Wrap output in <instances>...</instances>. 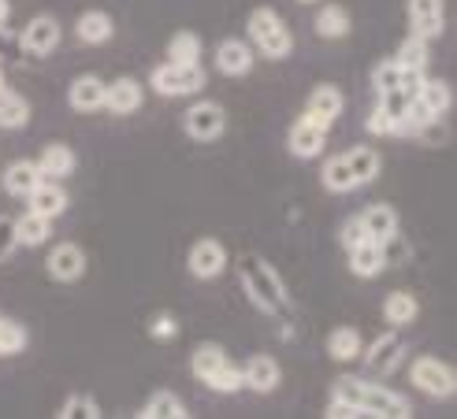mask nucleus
I'll list each match as a JSON object with an SVG mask.
<instances>
[{
	"label": "nucleus",
	"instance_id": "f257e3e1",
	"mask_svg": "<svg viewBox=\"0 0 457 419\" xmlns=\"http://www.w3.org/2000/svg\"><path fill=\"white\" fill-rule=\"evenodd\" d=\"M242 271V283H245V293L253 297V305L271 312V316H287L290 312V300H287V290L279 283V275L271 271L264 260H257V256H245V260L238 264Z\"/></svg>",
	"mask_w": 457,
	"mask_h": 419
},
{
	"label": "nucleus",
	"instance_id": "f03ea898",
	"mask_svg": "<svg viewBox=\"0 0 457 419\" xmlns=\"http://www.w3.org/2000/svg\"><path fill=\"white\" fill-rule=\"evenodd\" d=\"M249 37L257 41V49L271 60H283L290 53V30L283 27V19L271 12V8H257L253 15H249Z\"/></svg>",
	"mask_w": 457,
	"mask_h": 419
},
{
	"label": "nucleus",
	"instance_id": "7ed1b4c3",
	"mask_svg": "<svg viewBox=\"0 0 457 419\" xmlns=\"http://www.w3.org/2000/svg\"><path fill=\"white\" fill-rule=\"evenodd\" d=\"M204 86V71L201 63H160L153 71V89L160 97H190Z\"/></svg>",
	"mask_w": 457,
	"mask_h": 419
},
{
	"label": "nucleus",
	"instance_id": "20e7f679",
	"mask_svg": "<svg viewBox=\"0 0 457 419\" xmlns=\"http://www.w3.org/2000/svg\"><path fill=\"white\" fill-rule=\"evenodd\" d=\"M409 375H413V382H417L424 393H431V398H453V390H457L453 367H446V364L436 360V357H420V360H413Z\"/></svg>",
	"mask_w": 457,
	"mask_h": 419
},
{
	"label": "nucleus",
	"instance_id": "39448f33",
	"mask_svg": "<svg viewBox=\"0 0 457 419\" xmlns=\"http://www.w3.org/2000/svg\"><path fill=\"white\" fill-rule=\"evenodd\" d=\"M361 412L364 415H379V419H405L409 412V401L395 390H383L376 382H364L361 386Z\"/></svg>",
	"mask_w": 457,
	"mask_h": 419
},
{
	"label": "nucleus",
	"instance_id": "423d86ee",
	"mask_svg": "<svg viewBox=\"0 0 457 419\" xmlns=\"http://www.w3.org/2000/svg\"><path fill=\"white\" fill-rule=\"evenodd\" d=\"M60 41V22L53 15H37L27 22V30H22L19 45L27 49V56H49Z\"/></svg>",
	"mask_w": 457,
	"mask_h": 419
},
{
	"label": "nucleus",
	"instance_id": "0eeeda50",
	"mask_svg": "<svg viewBox=\"0 0 457 419\" xmlns=\"http://www.w3.org/2000/svg\"><path fill=\"white\" fill-rule=\"evenodd\" d=\"M223 108L212 104V101H201L187 111V134L194 137V142H212V137L223 134Z\"/></svg>",
	"mask_w": 457,
	"mask_h": 419
},
{
	"label": "nucleus",
	"instance_id": "6e6552de",
	"mask_svg": "<svg viewBox=\"0 0 457 419\" xmlns=\"http://www.w3.org/2000/svg\"><path fill=\"white\" fill-rule=\"evenodd\" d=\"M364 353V349H361ZM402 353H405V341L402 334H383L369 345V353H364V364H369V371H376V375H391V371L402 364Z\"/></svg>",
	"mask_w": 457,
	"mask_h": 419
},
{
	"label": "nucleus",
	"instance_id": "1a4fd4ad",
	"mask_svg": "<svg viewBox=\"0 0 457 419\" xmlns=\"http://www.w3.org/2000/svg\"><path fill=\"white\" fill-rule=\"evenodd\" d=\"M324 142H328V130L320 127V123H312L309 115H302V119L290 127V152H294V156L312 160V156H320Z\"/></svg>",
	"mask_w": 457,
	"mask_h": 419
},
{
	"label": "nucleus",
	"instance_id": "9d476101",
	"mask_svg": "<svg viewBox=\"0 0 457 419\" xmlns=\"http://www.w3.org/2000/svg\"><path fill=\"white\" fill-rule=\"evenodd\" d=\"M45 264H49V275L60 278V283H75V278L86 271V252L79 245H71V242H63V245H56L49 252V260Z\"/></svg>",
	"mask_w": 457,
	"mask_h": 419
},
{
	"label": "nucleus",
	"instance_id": "9b49d317",
	"mask_svg": "<svg viewBox=\"0 0 457 419\" xmlns=\"http://www.w3.org/2000/svg\"><path fill=\"white\" fill-rule=\"evenodd\" d=\"M27 201H30V212H37V216H45V219H56V216L67 212V193L60 190L53 178H41L34 190L27 193Z\"/></svg>",
	"mask_w": 457,
	"mask_h": 419
},
{
	"label": "nucleus",
	"instance_id": "f8f14e48",
	"mask_svg": "<svg viewBox=\"0 0 457 419\" xmlns=\"http://www.w3.org/2000/svg\"><path fill=\"white\" fill-rule=\"evenodd\" d=\"M223 267H227V249H223L220 242L204 238V242H197V245L190 249V271H194L197 278H216Z\"/></svg>",
	"mask_w": 457,
	"mask_h": 419
},
{
	"label": "nucleus",
	"instance_id": "ddd939ff",
	"mask_svg": "<svg viewBox=\"0 0 457 419\" xmlns=\"http://www.w3.org/2000/svg\"><path fill=\"white\" fill-rule=\"evenodd\" d=\"M409 19H413L417 37H439L443 34V0H409Z\"/></svg>",
	"mask_w": 457,
	"mask_h": 419
},
{
	"label": "nucleus",
	"instance_id": "4468645a",
	"mask_svg": "<svg viewBox=\"0 0 457 419\" xmlns=\"http://www.w3.org/2000/svg\"><path fill=\"white\" fill-rule=\"evenodd\" d=\"M104 108L116 115H130L142 108V86L134 78H116L112 86H104Z\"/></svg>",
	"mask_w": 457,
	"mask_h": 419
},
{
	"label": "nucleus",
	"instance_id": "2eb2a0df",
	"mask_svg": "<svg viewBox=\"0 0 457 419\" xmlns=\"http://www.w3.org/2000/svg\"><path fill=\"white\" fill-rule=\"evenodd\" d=\"M342 111V93L335 89V86H320V89H312V97H309V108H305V115L312 123H320L324 130H331V123H335V115Z\"/></svg>",
	"mask_w": 457,
	"mask_h": 419
},
{
	"label": "nucleus",
	"instance_id": "dca6fc26",
	"mask_svg": "<svg viewBox=\"0 0 457 419\" xmlns=\"http://www.w3.org/2000/svg\"><path fill=\"white\" fill-rule=\"evenodd\" d=\"M216 67L223 75H245L249 67H253V49L238 37H227L216 49Z\"/></svg>",
	"mask_w": 457,
	"mask_h": 419
},
{
	"label": "nucleus",
	"instance_id": "f3484780",
	"mask_svg": "<svg viewBox=\"0 0 457 419\" xmlns=\"http://www.w3.org/2000/svg\"><path fill=\"white\" fill-rule=\"evenodd\" d=\"M242 386H249L253 393H271L279 386V364L271 357H253L242 371Z\"/></svg>",
	"mask_w": 457,
	"mask_h": 419
},
{
	"label": "nucleus",
	"instance_id": "a211bd4d",
	"mask_svg": "<svg viewBox=\"0 0 457 419\" xmlns=\"http://www.w3.org/2000/svg\"><path fill=\"white\" fill-rule=\"evenodd\" d=\"M364 223V234H369V242H391L398 234V216H395V208H386V204H372L369 212L361 216Z\"/></svg>",
	"mask_w": 457,
	"mask_h": 419
},
{
	"label": "nucleus",
	"instance_id": "6ab92c4d",
	"mask_svg": "<svg viewBox=\"0 0 457 419\" xmlns=\"http://www.w3.org/2000/svg\"><path fill=\"white\" fill-rule=\"evenodd\" d=\"M383 267H386V256H383V245L379 242H361V245L350 249V271L353 275L376 278Z\"/></svg>",
	"mask_w": 457,
	"mask_h": 419
},
{
	"label": "nucleus",
	"instance_id": "aec40b11",
	"mask_svg": "<svg viewBox=\"0 0 457 419\" xmlns=\"http://www.w3.org/2000/svg\"><path fill=\"white\" fill-rule=\"evenodd\" d=\"M71 108L75 111H97L104 108V82L94 75H82L71 82Z\"/></svg>",
	"mask_w": 457,
	"mask_h": 419
},
{
	"label": "nucleus",
	"instance_id": "412c9836",
	"mask_svg": "<svg viewBox=\"0 0 457 419\" xmlns=\"http://www.w3.org/2000/svg\"><path fill=\"white\" fill-rule=\"evenodd\" d=\"M37 171L45 178H63V175H71L75 171V152L67 149V145H45L41 160H37Z\"/></svg>",
	"mask_w": 457,
	"mask_h": 419
},
{
	"label": "nucleus",
	"instance_id": "4be33fe9",
	"mask_svg": "<svg viewBox=\"0 0 457 419\" xmlns=\"http://www.w3.org/2000/svg\"><path fill=\"white\" fill-rule=\"evenodd\" d=\"M41 178L45 175L37 171V164H30V160H15V164L4 171V185H8V193H15V197H27Z\"/></svg>",
	"mask_w": 457,
	"mask_h": 419
},
{
	"label": "nucleus",
	"instance_id": "5701e85b",
	"mask_svg": "<svg viewBox=\"0 0 457 419\" xmlns=\"http://www.w3.org/2000/svg\"><path fill=\"white\" fill-rule=\"evenodd\" d=\"M49 223L53 219H45V216H37V212H22L19 219H15V242L19 245H45V238H49Z\"/></svg>",
	"mask_w": 457,
	"mask_h": 419
},
{
	"label": "nucleus",
	"instance_id": "b1692460",
	"mask_svg": "<svg viewBox=\"0 0 457 419\" xmlns=\"http://www.w3.org/2000/svg\"><path fill=\"white\" fill-rule=\"evenodd\" d=\"M383 316H386V323H395V327H405V323H413V319H417V297H413V293H405V290L386 293V300H383Z\"/></svg>",
	"mask_w": 457,
	"mask_h": 419
},
{
	"label": "nucleus",
	"instance_id": "393cba45",
	"mask_svg": "<svg viewBox=\"0 0 457 419\" xmlns=\"http://www.w3.org/2000/svg\"><path fill=\"white\" fill-rule=\"evenodd\" d=\"M30 119V104L19 97V93H12L8 86L0 89V127H8V130H19L22 123Z\"/></svg>",
	"mask_w": 457,
	"mask_h": 419
},
{
	"label": "nucleus",
	"instance_id": "a878e982",
	"mask_svg": "<svg viewBox=\"0 0 457 419\" xmlns=\"http://www.w3.org/2000/svg\"><path fill=\"white\" fill-rule=\"evenodd\" d=\"M316 34H320V37H346V34H350V12L338 8V4L320 8V15H316Z\"/></svg>",
	"mask_w": 457,
	"mask_h": 419
},
{
	"label": "nucleus",
	"instance_id": "bb28decb",
	"mask_svg": "<svg viewBox=\"0 0 457 419\" xmlns=\"http://www.w3.org/2000/svg\"><path fill=\"white\" fill-rule=\"evenodd\" d=\"M79 37L86 41V45H101V41H108L112 37V15H104V12H86L82 19H79Z\"/></svg>",
	"mask_w": 457,
	"mask_h": 419
},
{
	"label": "nucleus",
	"instance_id": "cd10ccee",
	"mask_svg": "<svg viewBox=\"0 0 457 419\" xmlns=\"http://www.w3.org/2000/svg\"><path fill=\"white\" fill-rule=\"evenodd\" d=\"M138 415H145V419H182V415H187V408H182V401L175 398V393L160 390V393H153L149 405Z\"/></svg>",
	"mask_w": 457,
	"mask_h": 419
},
{
	"label": "nucleus",
	"instance_id": "c85d7f7f",
	"mask_svg": "<svg viewBox=\"0 0 457 419\" xmlns=\"http://www.w3.org/2000/svg\"><path fill=\"white\" fill-rule=\"evenodd\" d=\"M324 175V185L331 193H350L353 190V171H350V164H346V156H335V160H328V168L320 171Z\"/></svg>",
	"mask_w": 457,
	"mask_h": 419
},
{
	"label": "nucleus",
	"instance_id": "c756f323",
	"mask_svg": "<svg viewBox=\"0 0 457 419\" xmlns=\"http://www.w3.org/2000/svg\"><path fill=\"white\" fill-rule=\"evenodd\" d=\"M361 349H364V341H361V334H357L353 327H338V331L328 338V353H331L335 360H353Z\"/></svg>",
	"mask_w": 457,
	"mask_h": 419
},
{
	"label": "nucleus",
	"instance_id": "7c9ffc66",
	"mask_svg": "<svg viewBox=\"0 0 457 419\" xmlns=\"http://www.w3.org/2000/svg\"><path fill=\"white\" fill-rule=\"evenodd\" d=\"M346 164H350L357 185L372 182V178L379 175V156H376L372 149H353V152H346Z\"/></svg>",
	"mask_w": 457,
	"mask_h": 419
},
{
	"label": "nucleus",
	"instance_id": "2f4dec72",
	"mask_svg": "<svg viewBox=\"0 0 457 419\" xmlns=\"http://www.w3.org/2000/svg\"><path fill=\"white\" fill-rule=\"evenodd\" d=\"M227 364V353H223V349L220 345H201L197 349V353H194V360H190V367H194V375L204 382V379H209L212 375V371H220Z\"/></svg>",
	"mask_w": 457,
	"mask_h": 419
},
{
	"label": "nucleus",
	"instance_id": "473e14b6",
	"mask_svg": "<svg viewBox=\"0 0 457 419\" xmlns=\"http://www.w3.org/2000/svg\"><path fill=\"white\" fill-rule=\"evenodd\" d=\"M398 67H413V71H424L428 67V37L409 34L398 49Z\"/></svg>",
	"mask_w": 457,
	"mask_h": 419
},
{
	"label": "nucleus",
	"instance_id": "72a5a7b5",
	"mask_svg": "<svg viewBox=\"0 0 457 419\" xmlns=\"http://www.w3.org/2000/svg\"><path fill=\"white\" fill-rule=\"evenodd\" d=\"M431 123H439V115L431 111L420 97H413L409 101V108H405V119H402V134H420L424 127H431Z\"/></svg>",
	"mask_w": 457,
	"mask_h": 419
},
{
	"label": "nucleus",
	"instance_id": "f704fd0d",
	"mask_svg": "<svg viewBox=\"0 0 457 419\" xmlns=\"http://www.w3.org/2000/svg\"><path fill=\"white\" fill-rule=\"evenodd\" d=\"M417 97H420L431 111H436V115H446V111H450V104H453V93H450V86H446V82H428V78H424V86H420Z\"/></svg>",
	"mask_w": 457,
	"mask_h": 419
},
{
	"label": "nucleus",
	"instance_id": "c9c22d12",
	"mask_svg": "<svg viewBox=\"0 0 457 419\" xmlns=\"http://www.w3.org/2000/svg\"><path fill=\"white\" fill-rule=\"evenodd\" d=\"M168 56H171V63H197V56H201L197 34H175L168 41Z\"/></svg>",
	"mask_w": 457,
	"mask_h": 419
},
{
	"label": "nucleus",
	"instance_id": "e433bc0d",
	"mask_svg": "<svg viewBox=\"0 0 457 419\" xmlns=\"http://www.w3.org/2000/svg\"><path fill=\"white\" fill-rule=\"evenodd\" d=\"M204 382H209V390H216V393H238V390H242V371H238L235 364H223V367L212 371V375L204 379Z\"/></svg>",
	"mask_w": 457,
	"mask_h": 419
},
{
	"label": "nucleus",
	"instance_id": "4c0bfd02",
	"mask_svg": "<svg viewBox=\"0 0 457 419\" xmlns=\"http://www.w3.org/2000/svg\"><path fill=\"white\" fill-rule=\"evenodd\" d=\"M27 345V331L19 327L15 319H0V357H12Z\"/></svg>",
	"mask_w": 457,
	"mask_h": 419
},
{
	"label": "nucleus",
	"instance_id": "58836bf2",
	"mask_svg": "<svg viewBox=\"0 0 457 419\" xmlns=\"http://www.w3.org/2000/svg\"><path fill=\"white\" fill-rule=\"evenodd\" d=\"M409 101H413V97H405L402 89H386V93H379V108H383L386 115H391L395 123H398V134H402V119H405Z\"/></svg>",
	"mask_w": 457,
	"mask_h": 419
},
{
	"label": "nucleus",
	"instance_id": "ea45409f",
	"mask_svg": "<svg viewBox=\"0 0 457 419\" xmlns=\"http://www.w3.org/2000/svg\"><path fill=\"white\" fill-rule=\"evenodd\" d=\"M398 78H402V67L398 60H383L376 71H372V86L376 93H386V89H398Z\"/></svg>",
	"mask_w": 457,
	"mask_h": 419
},
{
	"label": "nucleus",
	"instance_id": "a19ab883",
	"mask_svg": "<svg viewBox=\"0 0 457 419\" xmlns=\"http://www.w3.org/2000/svg\"><path fill=\"white\" fill-rule=\"evenodd\" d=\"M361 386H364V379L342 375V379H335V390H331V398H338V401H350V405H357V408H361Z\"/></svg>",
	"mask_w": 457,
	"mask_h": 419
},
{
	"label": "nucleus",
	"instance_id": "79ce46f5",
	"mask_svg": "<svg viewBox=\"0 0 457 419\" xmlns=\"http://www.w3.org/2000/svg\"><path fill=\"white\" fill-rule=\"evenodd\" d=\"M60 415H67V419H75V415L97 419L101 412H97V401H94V398H82V393H75V398H67V405L60 408Z\"/></svg>",
	"mask_w": 457,
	"mask_h": 419
},
{
	"label": "nucleus",
	"instance_id": "37998d69",
	"mask_svg": "<svg viewBox=\"0 0 457 419\" xmlns=\"http://www.w3.org/2000/svg\"><path fill=\"white\" fill-rule=\"evenodd\" d=\"M149 334H153V338H160V341L175 338V334H179V323H175V316H171V312H156V316L149 319Z\"/></svg>",
	"mask_w": 457,
	"mask_h": 419
},
{
	"label": "nucleus",
	"instance_id": "c03bdc74",
	"mask_svg": "<svg viewBox=\"0 0 457 419\" xmlns=\"http://www.w3.org/2000/svg\"><path fill=\"white\" fill-rule=\"evenodd\" d=\"M361 242H369V234H364V223L361 219H346V223H342V245L353 249Z\"/></svg>",
	"mask_w": 457,
	"mask_h": 419
},
{
	"label": "nucleus",
	"instance_id": "a18cd8bd",
	"mask_svg": "<svg viewBox=\"0 0 457 419\" xmlns=\"http://www.w3.org/2000/svg\"><path fill=\"white\" fill-rule=\"evenodd\" d=\"M369 130H372V134H398V123H395L383 108H376V111L369 115Z\"/></svg>",
	"mask_w": 457,
	"mask_h": 419
},
{
	"label": "nucleus",
	"instance_id": "49530a36",
	"mask_svg": "<svg viewBox=\"0 0 457 419\" xmlns=\"http://www.w3.org/2000/svg\"><path fill=\"white\" fill-rule=\"evenodd\" d=\"M15 245H19V242H15V219L0 216V260H4V256H8Z\"/></svg>",
	"mask_w": 457,
	"mask_h": 419
},
{
	"label": "nucleus",
	"instance_id": "de8ad7c7",
	"mask_svg": "<svg viewBox=\"0 0 457 419\" xmlns=\"http://www.w3.org/2000/svg\"><path fill=\"white\" fill-rule=\"evenodd\" d=\"M328 415H331V419H353V415H364V412H361L357 405H350V401H338V398H331Z\"/></svg>",
	"mask_w": 457,
	"mask_h": 419
},
{
	"label": "nucleus",
	"instance_id": "09e8293b",
	"mask_svg": "<svg viewBox=\"0 0 457 419\" xmlns=\"http://www.w3.org/2000/svg\"><path fill=\"white\" fill-rule=\"evenodd\" d=\"M8 15H12V8H8V0H0V30H4V22H8Z\"/></svg>",
	"mask_w": 457,
	"mask_h": 419
},
{
	"label": "nucleus",
	"instance_id": "8fccbe9b",
	"mask_svg": "<svg viewBox=\"0 0 457 419\" xmlns=\"http://www.w3.org/2000/svg\"><path fill=\"white\" fill-rule=\"evenodd\" d=\"M0 89H4V71H0Z\"/></svg>",
	"mask_w": 457,
	"mask_h": 419
},
{
	"label": "nucleus",
	"instance_id": "3c124183",
	"mask_svg": "<svg viewBox=\"0 0 457 419\" xmlns=\"http://www.w3.org/2000/svg\"><path fill=\"white\" fill-rule=\"evenodd\" d=\"M302 4H312V0H302Z\"/></svg>",
	"mask_w": 457,
	"mask_h": 419
}]
</instances>
